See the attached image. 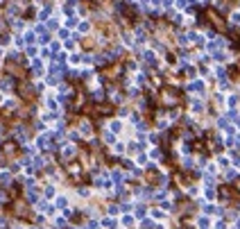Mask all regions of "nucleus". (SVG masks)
Masks as SVG:
<instances>
[{"label": "nucleus", "instance_id": "dca6fc26", "mask_svg": "<svg viewBox=\"0 0 240 229\" xmlns=\"http://www.w3.org/2000/svg\"><path fill=\"white\" fill-rule=\"evenodd\" d=\"M0 5H2V0H0Z\"/></svg>", "mask_w": 240, "mask_h": 229}, {"label": "nucleus", "instance_id": "6e6552de", "mask_svg": "<svg viewBox=\"0 0 240 229\" xmlns=\"http://www.w3.org/2000/svg\"><path fill=\"white\" fill-rule=\"evenodd\" d=\"M21 193H23V186H21V182H11V184H9V200L21 197Z\"/></svg>", "mask_w": 240, "mask_h": 229}, {"label": "nucleus", "instance_id": "f03ea898", "mask_svg": "<svg viewBox=\"0 0 240 229\" xmlns=\"http://www.w3.org/2000/svg\"><path fill=\"white\" fill-rule=\"evenodd\" d=\"M14 91L18 93V98H21L23 102H34L36 100V95H39V89L34 86V84H32L30 80H27V77H23V80H18L16 82V86H14Z\"/></svg>", "mask_w": 240, "mask_h": 229}, {"label": "nucleus", "instance_id": "ddd939ff", "mask_svg": "<svg viewBox=\"0 0 240 229\" xmlns=\"http://www.w3.org/2000/svg\"><path fill=\"white\" fill-rule=\"evenodd\" d=\"M66 204H68V200H66V197H59V200H57V206H59V209H64Z\"/></svg>", "mask_w": 240, "mask_h": 229}, {"label": "nucleus", "instance_id": "39448f33", "mask_svg": "<svg viewBox=\"0 0 240 229\" xmlns=\"http://www.w3.org/2000/svg\"><path fill=\"white\" fill-rule=\"evenodd\" d=\"M0 150H2V154H5L7 161H14V159L18 157V152H21V148H18L16 141H5L2 145H0Z\"/></svg>", "mask_w": 240, "mask_h": 229}, {"label": "nucleus", "instance_id": "9d476101", "mask_svg": "<svg viewBox=\"0 0 240 229\" xmlns=\"http://www.w3.org/2000/svg\"><path fill=\"white\" fill-rule=\"evenodd\" d=\"M70 220H73V224H79V222L84 220V213H82V211H73V213H70Z\"/></svg>", "mask_w": 240, "mask_h": 229}, {"label": "nucleus", "instance_id": "9b49d317", "mask_svg": "<svg viewBox=\"0 0 240 229\" xmlns=\"http://www.w3.org/2000/svg\"><path fill=\"white\" fill-rule=\"evenodd\" d=\"M32 73H34V75H41V73H43L41 61H34V66H32Z\"/></svg>", "mask_w": 240, "mask_h": 229}, {"label": "nucleus", "instance_id": "f8f14e48", "mask_svg": "<svg viewBox=\"0 0 240 229\" xmlns=\"http://www.w3.org/2000/svg\"><path fill=\"white\" fill-rule=\"evenodd\" d=\"M82 46H84V48H88V50H91V48L95 46V41H93V39H82Z\"/></svg>", "mask_w": 240, "mask_h": 229}, {"label": "nucleus", "instance_id": "7ed1b4c3", "mask_svg": "<svg viewBox=\"0 0 240 229\" xmlns=\"http://www.w3.org/2000/svg\"><path fill=\"white\" fill-rule=\"evenodd\" d=\"M179 102H181V93H179L177 89L165 86V89L159 91V104H161L163 109H172V107H177Z\"/></svg>", "mask_w": 240, "mask_h": 229}, {"label": "nucleus", "instance_id": "2eb2a0df", "mask_svg": "<svg viewBox=\"0 0 240 229\" xmlns=\"http://www.w3.org/2000/svg\"><path fill=\"white\" fill-rule=\"evenodd\" d=\"M52 193H55V188H52V186H48V188H46V195H48V197H52Z\"/></svg>", "mask_w": 240, "mask_h": 229}, {"label": "nucleus", "instance_id": "1a4fd4ad", "mask_svg": "<svg viewBox=\"0 0 240 229\" xmlns=\"http://www.w3.org/2000/svg\"><path fill=\"white\" fill-rule=\"evenodd\" d=\"M145 182H150V184H156V182H159V173H156L154 168L145 170Z\"/></svg>", "mask_w": 240, "mask_h": 229}, {"label": "nucleus", "instance_id": "f257e3e1", "mask_svg": "<svg viewBox=\"0 0 240 229\" xmlns=\"http://www.w3.org/2000/svg\"><path fill=\"white\" fill-rule=\"evenodd\" d=\"M5 211H7L9 215H14V218H21V220H30V218H32L30 202H25V200H21V197L11 200V204H7Z\"/></svg>", "mask_w": 240, "mask_h": 229}, {"label": "nucleus", "instance_id": "20e7f679", "mask_svg": "<svg viewBox=\"0 0 240 229\" xmlns=\"http://www.w3.org/2000/svg\"><path fill=\"white\" fill-rule=\"evenodd\" d=\"M204 16L209 18V23H211L218 32H227V23H224V18H222V14H218L213 7H209V9L204 11Z\"/></svg>", "mask_w": 240, "mask_h": 229}, {"label": "nucleus", "instance_id": "4468645a", "mask_svg": "<svg viewBox=\"0 0 240 229\" xmlns=\"http://www.w3.org/2000/svg\"><path fill=\"white\" fill-rule=\"evenodd\" d=\"M23 16H25V18H32V16H34V9H25V14H23Z\"/></svg>", "mask_w": 240, "mask_h": 229}, {"label": "nucleus", "instance_id": "423d86ee", "mask_svg": "<svg viewBox=\"0 0 240 229\" xmlns=\"http://www.w3.org/2000/svg\"><path fill=\"white\" fill-rule=\"evenodd\" d=\"M77 125H79V132H82L84 136H93L95 125H93L91 120H86V118H77Z\"/></svg>", "mask_w": 240, "mask_h": 229}, {"label": "nucleus", "instance_id": "0eeeda50", "mask_svg": "<svg viewBox=\"0 0 240 229\" xmlns=\"http://www.w3.org/2000/svg\"><path fill=\"white\" fill-rule=\"evenodd\" d=\"M77 148L75 145H66V148H64V154H61V159H64V163L66 161H73V159H77Z\"/></svg>", "mask_w": 240, "mask_h": 229}]
</instances>
